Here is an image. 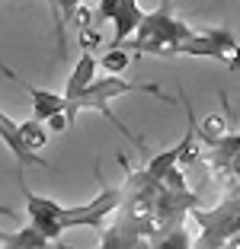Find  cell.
<instances>
[{
    "instance_id": "obj_16",
    "label": "cell",
    "mask_w": 240,
    "mask_h": 249,
    "mask_svg": "<svg viewBox=\"0 0 240 249\" xmlns=\"http://www.w3.org/2000/svg\"><path fill=\"white\" fill-rule=\"evenodd\" d=\"M116 10H119V0H100V13H102V19H112V16H116Z\"/></svg>"
},
{
    "instance_id": "obj_3",
    "label": "cell",
    "mask_w": 240,
    "mask_h": 249,
    "mask_svg": "<svg viewBox=\"0 0 240 249\" xmlns=\"http://www.w3.org/2000/svg\"><path fill=\"white\" fill-rule=\"evenodd\" d=\"M173 54H189V58H215L227 71H240V42L231 29H202L192 32L186 42L176 45Z\"/></svg>"
},
{
    "instance_id": "obj_1",
    "label": "cell",
    "mask_w": 240,
    "mask_h": 249,
    "mask_svg": "<svg viewBox=\"0 0 240 249\" xmlns=\"http://www.w3.org/2000/svg\"><path fill=\"white\" fill-rule=\"evenodd\" d=\"M196 29H189L182 19H176L170 10V0H163L160 10L144 13V22L131 36V54H173L176 45L186 42Z\"/></svg>"
},
{
    "instance_id": "obj_9",
    "label": "cell",
    "mask_w": 240,
    "mask_h": 249,
    "mask_svg": "<svg viewBox=\"0 0 240 249\" xmlns=\"http://www.w3.org/2000/svg\"><path fill=\"white\" fill-rule=\"evenodd\" d=\"M26 93L32 99V122H39V124H45L51 115H58V112H67L64 93H51V89L29 87V83H26Z\"/></svg>"
},
{
    "instance_id": "obj_7",
    "label": "cell",
    "mask_w": 240,
    "mask_h": 249,
    "mask_svg": "<svg viewBox=\"0 0 240 249\" xmlns=\"http://www.w3.org/2000/svg\"><path fill=\"white\" fill-rule=\"evenodd\" d=\"M0 141L7 144V150L16 157V163H20V166H48V163H45L39 154H29V150L22 147V141H20V124H16L3 109H0Z\"/></svg>"
},
{
    "instance_id": "obj_17",
    "label": "cell",
    "mask_w": 240,
    "mask_h": 249,
    "mask_svg": "<svg viewBox=\"0 0 240 249\" xmlns=\"http://www.w3.org/2000/svg\"><path fill=\"white\" fill-rule=\"evenodd\" d=\"M0 214H3V217H13V211H10L7 205H0Z\"/></svg>"
},
{
    "instance_id": "obj_4",
    "label": "cell",
    "mask_w": 240,
    "mask_h": 249,
    "mask_svg": "<svg viewBox=\"0 0 240 249\" xmlns=\"http://www.w3.org/2000/svg\"><path fill=\"white\" fill-rule=\"evenodd\" d=\"M122 198H125V189H102L100 195L93 198V201H87V205H80V208H64L61 211V220H58V227L61 233L71 227H100L102 230V220H106V214H112L119 205H122Z\"/></svg>"
},
{
    "instance_id": "obj_5",
    "label": "cell",
    "mask_w": 240,
    "mask_h": 249,
    "mask_svg": "<svg viewBox=\"0 0 240 249\" xmlns=\"http://www.w3.org/2000/svg\"><path fill=\"white\" fill-rule=\"evenodd\" d=\"M61 211H64V205H58L55 198L36 195V192L26 189V214H29V227H36L48 243H55L61 236V227H58Z\"/></svg>"
},
{
    "instance_id": "obj_6",
    "label": "cell",
    "mask_w": 240,
    "mask_h": 249,
    "mask_svg": "<svg viewBox=\"0 0 240 249\" xmlns=\"http://www.w3.org/2000/svg\"><path fill=\"white\" fill-rule=\"evenodd\" d=\"M144 22V10L138 7V0H119V10L112 16V42L109 48H125L128 38L138 32V26Z\"/></svg>"
},
{
    "instance_id": "obj_13",
    "label": "cell",
    "mask_w": 240,
    "mask_h": 249,
    "mask_svg": "<svg viewBox=\"0 0 240 249\" xmlns=\"http://www.w3.org/2000/svg\"><path fill=\"white\" fill-rule=\"evenodd\" d=\"M100 67H106L109 77H122L125 67H131V52L128 48H106L100 58Z\"/></svg>"
},
{
    "instance_id": "obj_10",
    "label": "cell",
    "mask_w": 240,
    "mask_h": 249,
    "mask_svg": "<svg viewBox=\"0 0 240 249\" xmlns=\"http://www.w3.org/2000/svg\"><path fill=\"white\" fill-rule=\"evenodd\" d=\"M0 243L13 246V249H48V240L36 227H29V224L22 230H16V233H0Z\"/></svg>"
},
{
    "instance_id": "obj_8",
    "label": "cell",
    "mask_w": 240,
    "mask_h": 249,
    "mask_svg": "<svg viewBox=\"0 0 240 249\" xmlns=\"http://www.w3.org/2000/svg\"><path fill=\"white\" fill-rule=\"evenodd\" d=\"M96 67H100V61H96L90 52L80 54V61L74 64L71 77H67V83H64V103H67V106H71L74 99H77V96H80L83 89L90 87V83L96 80Z\"/></svg>"
},
{
    "instance_id": "obj_11",
    "label": "cell",
    "mask_w": 240,
    "mask_h": 249,
    "mask_svg": "<svg viewBox=\"0 0 240 249\" xmlns=\"http://www.w3.org/2000/svg\"><path fill=\"white\" fill-rule=\"evenodd\" d=\"M83 0H55V36H58V48L61 54H67V42H64V19H74Z\"/></svg>"
},
{
    "instance_id": "obj_18",
    "label": "cell",
    "mask_w": 240,
    "mask_h": 249,
    "mask_svg": "<svg viewBox=\"0 0 240 249\" xmlns=\"http://www.w3.org/2000/svg\"><path fill=\"white\" fill-rule=\"evenodd\" d=\"M45 3H48V7H51V13H55V0H45Z\"/></svg>"
},
{
    "instance_id": "obj_14",
    "label": "cell",
    "mask_w": 240,
    "mask_h": 249,
    "mask_svg": "<svg viewBox=\"0 0 240 249\" xmlns=\"http://www.w3.org/2000/svg\"><path fill=\"white\" fill-rule=\"evenodd\" d=\"M154 249H192V240H189V233H186L182 227H173L154 243Z\"/></svg>"
},
{
    "instance_id": "obj_2",
    "label": "cell",
    "mask_w": 240,
    "mask_h": 249,
    "mask_svg": "<svg viewBox=\"0 0 240 249\" xmlns=\"http://www.w3.org/2000/svg\"><path fill=\"white\" fill-rule=\"evenodd\" d=\"M128 93H151V96H160V99H167V96L160 93V87H154V83H128L125 77H102V80H93L83 93L74 99L71 106H67V118H77V112H83V109H93V112H100V115H106L112 124H116L119 131L125 134V138H131V131L128 128H122V124L112 118V109H109V103L112 99H119V96H128Z\"/></svg>"
},
{
    "instance_id": "obj_12",
    "label": "cell",
    "mask_w": 240,
    "mask_h": 249,
    "mask_svg": "<svg viewBox=\"0 0 240 249\" xmlns=\"http://www.w3.org/2000/svg\"><path fill=\"white\" fill-rule=\"evenodd\" d=\"M20 141H22V147H26L29 154H39V150L48 144V128L29 118V122L20 124Z\"/></svg>"
},
{
    "instance_id": "obj_15",
    "label": "cell",
    "mask_w": 240,
    "mask_h": 249,
    "mask_svg": "<svg viewBox=\"0 0 240 249\" xmlns=\"http://www.w3.org/2000/svg\"><path fill=\"white\" fill-rule=\"evenodd\" d=\"M67 124H71L67 112H58V115H51V118H48V131H55V134H58V131H64Z\"/></svg>"
},
{
    "instance_id": "obj_19",
    "label": "cell",
    "mask_w": 240,
    "mask_h": 249,
    "mask_svg": "<svg viewBox=\"0 0 240 249\" xmlns=\"http://www.w3.org/2000/svg\"><path fill=\"white\" fill-rule=\"evenodd\" d=\"M0 249H13V246H0Z\"/></svg>"
}]
</instances>
